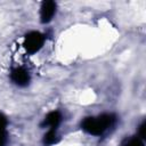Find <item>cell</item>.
Masks as SVG:
<instances>
[{
	"mask_svg": "<svg viewBox=\"0 0 146 146\" xmlns=\"http://www.w3.org/2000/svg\"><path fill=\"white\" fill-rule=\"evenodd\" d=\"M11 80L16 84H18L21 87H24V86H26L29 83L30 75H29V73L24 68L18 67V68L13 70V72H11Z\"/></svg>",
	"mask_w": 146,
	"mask_h": 146,
	"instance_id": "4",
	"label": "cell"
},
{
	"mask_svg": "<svg viewBox=\"0 0 146 146\" xmlns=\"http://www.w3.org/2000/svg\"><path fill=\"white\" fill-rule=\"evenodd\" d=\"M6 125H7L6 117L2 114H0V146H5L6 143Z\"/></svg>",
	"mask_w": 146,
	"mask_h": 146,
	"instance_id": "6",
	"label": "cell"
},
{
	"mask_svg": "<svg viewBox=\"0 0 146 146\" xmlns=\"http://www.w3.org/2000/svg\"><path fill=\"white\" fill-rule=\"evenodd\" d=\"M145 130H146V122H143V124L139 127V136H140V138H145Z\"/></svg>",
	"mask_w": 146,
	"mask_h": 146,
	"instance_id": "9",
	"label": "cell"
},
{
	"mask_svg": "<svg viewBox=\"0 0 146 146\" xmlns=\"http://www.w3.org/2000/svg\"><path fill=\"white\" fill-rule=\"evenodd\" d=\"M123 146H144V144H143V141H141L139 138L135 137V138L129 139Z\"/></svg>",
	"mask_w": 146,
	"mask_h": 146,
	"instance_id": "8",
	"label": "cell"
},
{
	"mask_svg": "<svg viewBox=\"0 0 146 146\" xmlns=\"http://www.w3.org/2000/svg\"><path fill=\"white\" fill-rule=\"evenodd\" d=\"M115 117L112 114H103L98 117H86L82 122V129L90 135H102L113 122Z\"/></svg>",
	"mask_w": 146,
	"mask_h": 146,
	"instance_id": "1",
	"label": "cell"
},
{
	"mask_svg": "<svg viewBox=\"0 0 146 146\" xmlns=\"http://www.w3.org/2000/svg\"><path fill=\"white\" fill-rule=\"evenodd\" d=\"M43 41H44V38H43V35L41 33H39V32H30L25 36L24 48L27 50V52L34 54L42 47Z\"/></svg>",
	"mask_w": 146,
	"mask_h": 146,
	"instance_id": "2",
	"label": "cell"
},
{
	"mask_svg": "<svg viewBox=\"0 0 146 146\" xmlns=\"http://www.w3.org/2000/svg\"><path fill=\"white\" fill-rule=\"evenodd\" d=\"M56 11V3L54 1H44L42 2L41 6V11H40V18L42 23H48L51 21L54 14Z\"/></svg>",
	"mask_w": 146,
	"mask_h": 146,
	"instance_id": "3",
	"label": "cell"
},
{
	"mask_svg": "<svg viewBox=\"0 0 146 146\" xmlns=\"http://www.w3.org/2000/svg\"><path fill=\"white\" fill-rule=\"evenodd\" d=\"M60 119H62V117H60L59 112L54 111V112H50V113L46 116L43 124H44V125H48V127H50V129H54V130H55V128L59 124Z\"/></svg>",
	"mask_w": 146,
	"mask_h": 146,
	"instance_id": "5",
	"label": "cell"
},
{
	"mask_svg": "<svg viewBox=\"0 0 146 146\" xmlns=\"http://www.w3.org/2000/svg\"><path fill=\"white\" fill-rule=\"evenodd\" d=\"M57 141V137H56V132L54 129H50L46 135H44V143L48 145L55 144Z\"/></svg>",
	"mask_w": 146,
	"mask_h": 146,
	"instance_id": "7",
	"label": "cell"
}]
</instances>
